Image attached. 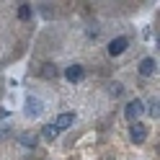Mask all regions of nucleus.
<instances>
[{"label":"nucleus","mask_w":160,"mask_h":160,"mask_svg":"<svg viewBox=\"0 0 160 160\" xmlns=\"http://www.w3.org/2000/svg\"><path fill=\"white\" fill-rule=\"evenodd\" d=\"M142 101H139V98H134V101H129L127 103V108H124V114H127V119H129V122H137V119H139V114H142Z\"/></svg>","instance_id":"nucleus-1"},{"label":"nucleus","mask_w":160,"mask_h":160,"mask_svg":"<svg viewBox=\"0 0 160 160\" xmlns=\"http://www.w3.org/2000/svg\"><path fill=\"white\" fill-rule=\"evenodd\" d=\"M129 137H132V142L142 145L145 139H147V127H145V124H139V122H134L132 127H129Z\"/></svg>","instance_id":"nucleus-2"},{"label":"nucleus","mask_w":160,"mask_h":160,"mask_svg":"<svg viewBox=\"0 0 160 160\" xmlns=\"http://www.w3.org/2000/svg\"><path fill=\"white\" fill-rule=\"evenodd\" d=\"M65 78L70 80V83H80V80L85 78V70H83V65H70V67L65 70Z\"/></svg>","instance_id":"nucleus-3"},{"label":"nucleus","mask_w":160,"mask_h":160,"mask_svg":"<svg viewBox=\"0 0 160 160\" xmlns=\"http://www.w3.org/2000/svg\"><path fill=\"white\" fill-rule=\"evenodd\" d=\"M127 47H129V42H127V39H124V36H116L114 42L108 44V54H111V57H116V54H122Z\"/></svg>","instance_id":"nucleus-4"},{"label":"nucleus","mask_w":160,"mask_h":160,"mask_svg":"<svg viewBox=\"0 0 160 160\" xmlns=\"http://www.w3.org/2000/svg\"><path fill=\"white\" fill-rule=\"evenodd\" d=\"M155 70H158V62H155L152 57H145L142 62H139V75H145V78H150V75L155 72Z\"/></svg>","instance_id":"nucleus-5"},{"label":"nucleus","mask_w":160,"mask_h":160,"mask_svg":"<svg viewBox=\"0 0 160 160\" xmlns=\"http://www.w3.org/2000/svg\"><path fill=\"white\" fill-rule=\"evenodd\" d=\"M42 114V101L39 98H26V116H39Z\"/></svg>","instance_id":"nucleus-6"},{"label":"nucleus","mask_w":160,"mask_h":160,"mask_svg":"<svg viewBox=\"0 0 160 160\" xmlns=\"http://www.w3.org/2000/svg\"><path fill=\"white\" fill-rule=\"evenodd\" d=\"M72 122H75V114H59V116H57V122H54L52 127H54L57 132H59V129H67V127L72 124Z\"/></svg>","instance_id":"nucleus-7"},{"label":"nucleus","mask_w":160,"mask_h":160,"mask_svg":"<svg viewBox=\"0 0 160 160\" xmlns=\"http://www.w3.org/2000/svg\"><path fill=\"white\" fill-rule=\"evenodd\" d=\"M18 18H21V21H28V18H31V5H21V8H18Z\"/></svg>","instance_id":"nucleus-8"},{"label":"nucleus","mask_w":160,"mask_h":160,"mask_svg":"<svg viewBox=\"0 0 160 160\" xmlns=\"http://www.w3.org/2000/svg\"><path fill=\"white\" fill-rule=\"evenodd\" d=\"M57 134H59V132H57L52 124H47V127H44V139H49V142H52V139H57Z\"/></svg>","instance_id":"nucleus-9"},{"label":"nucleus","mask_w":160,"mask_h":160,"mask_svg":"<svg viewBox=\"0 0 160 160\" xmlns=\"http://www.w3.org/2000/svg\"><path fill=\"white\" fill-rule=\"evenodd\" d=\"M42 75H44V78H54V75H57V67H54V65H44Z\"/></svg>","instance_id":"nucleus-10"},{"label":"nucleus","mask_w":160,"mask_h":160,"mask_svg":"<svg viewBox=\"0 0 160 160\" xmlns=\"http://www.w3.org/2000/svg\"><path fill=\"white\" fill-rule=\"evenodd\" d=\"M21 145L34 147V145H36V137H34V134H23V137H21Z\"/></svg>","instance_id":"nucleus-11"},{"label":"nucleus","mask_w":160,"mask_h":160,"mask_svg":"<svg viewBox=\"0 0 160 160\" xmlns=\"http://www.w3.org/2000/svg\"><path fill=\"white\" fill-rule=\"evenodd\" d=\"M158 106H160V103H158V98H152V101H150V114H152L155 119H158V114H160V111H158Z\"/></svg>","instance_id":"nucleus-12"},{"label":"nucleus","mask_w":160,"mask_h":160,"mask_svg":"<svg viewBox=\"0 0 160 160\" xmlns=\"http://www.w3.org/2000/svg\"><path fill=\"white\" fill-rule=\"evenodd\" d=\"M111 93H114V96H119V93H122V85L114 83V85H111Z\"/></svg>","instance_id":"nucleus-13"}]
</instances>
